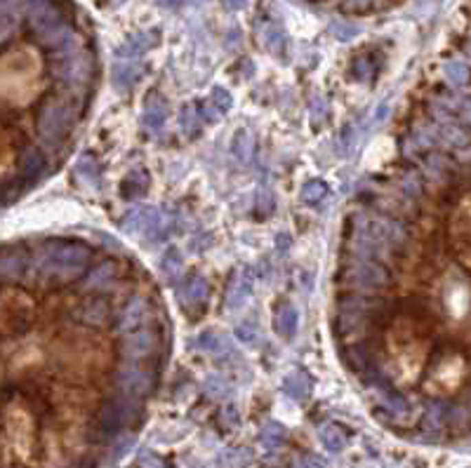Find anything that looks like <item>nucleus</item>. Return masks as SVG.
I'll return each mask as SVG.
<instances>
[{
  "label": "nucleus",
  "mask_w": 471,
  "mask_h": 468,
  "mask_svg": "<svg viewBox=\"0 0 471 468\" xmlns=\"http://www.w3.org/2000/svg\"><path fill=\"white\" fill-rule=\"evenodd\" d=\"M38 73L41 62L38 54L31 49L19 47L12 52H5L3 59V97L5 104L26 106L38 95Z\"/></svg>",
  "instance_id": "1"
},
{
  "label": "nucleus",
  "mask_w": 471,
  "mask_h": 468,
  "mask_svg": "<svg viewBox=\"0 0 471 468\" xmlns=\"http://www.w3.org/2000/svg\"><path fill=\"white\" fill-rule=\"evenodd\" d=\"M71 118H74V111H71L66 104L62 102H47L45 106L41 108L36 120L38 128V137L43 139V144L47 146H57L59 139L66 134L71 125Z\"/></svg>",
  "instance_id": "2"
},
{
  "label": "nucleus",
  "mask_w": 471,
  "mask_h": 468,
  "mask_svg": "<svg viewBox=\"0 0 471 468\" xmlns=\"http://www.w3.org/2000/svg\"><path fill=\"white\" fill-rule=\"evenodd\" d=\"M344 278L349 285H353L356 290H363V292L382 290V288H386V283H389V273L384 271V266H380V264H375V261L353 264V266L347 268Z\"/></svg>",
  "instance_id": "3"
},
{
  "label": "nucleus",
  "mask_w": 471,
  "mask_h": 468,
  "mask_svg": "<svg viewBox=\"0 0 471 468\" xmlns=\"http://www.w3.org/2000/svg\"><path fill=\"white\" fill-rule=\"evenodd\" d=\"M116 384H118V388L123 390V395H127V398H142V395H146L149 390H151L153 379H151V374L144 370L125 367V370H120L116 374Z\"/></svg>",
  "instance_id": "4"
},
{
  "label": "nucleus",
  "mask_w": 471,
  "mask_h": 468,
  "mask_svg": "<svg viewBox=\"0 0 471 468\" xmlns=\"http://www.w3.org/2000/svg\"><path fill=\"white\" fill-rule=\"evenodd\" d=\"M29 19H31L33 31H36L38 36L47 33L50 29H54V26L64 24V21L59 19V12L54 10V5L50 3V0H31L29 3Z\"/></svg>",
  "instance_id": "5"
},
{
  "label": "nucleus",
  "mask_w": 471,
  "mask_h": 468,
  "mask_svg": "<svg viewBox=\"0 0 471 468\" xmlns=\"http://www.w3.org/2000/svg\"><path fill=\"white\" fill-rule=\"evenodd\" d=\"M156 334L149 332V329H135V332H130L125 337V341L120 344V349H123V355L125 358H132V360H137V358H146L151 355L153 351H156Z\"/></svg>",
  "instance_id": "6"
},
{
  "label": "nucleus",
  "mask_w": 471,
  "mask_h": 468,
  "mask_svg": "<svg viewBox=\"0 0 471 468\" xmlns=\"http://www.w3.org/2000/svg\"><path fill=\"white\" fill-rule=\"evenodd\" d=\"M45 259H52V261L59 264H85L90 259V250L85 245H78V242H57V245H50L45 250Z\"/></svg>",
  "instance_id": "7"
},
{
  "label": "nucleus",
  "mask_w": 471,
  "mask_h": 468,
  "mask_svg": "<svg viewBox=\"0 0 471 468\" xmlns=\"http://www.w3.org/2000/svg\"><path fill=\"white\" fill-rule=\"evenodd\" d=\"M90 71H92V66L87 57H66V59H62V64L57 66V75L64 82H71V85L85 82L90 78Z\"/></svg>",
  "instance_id": "8"
},
{
  "label": "nucleus",
  "mask_w": 471,
  "mask_h": 468,
  "mask_svg": "<svg viewBox=\"0 0 471 468\" xmlns=\"http://www.w3.org/2000/svg\"><path fill=\"white\" fill-rule=\"evenodd\" d=\"M74 316L78 323L102 327V325H107L111 318V306L102 299H90V301H85V304H80V308L74 313Z\"/></svg>",
  "instance_id": "9"
},
{
  "label": "nucleus",
  "mask_w": 471,
  "mask_h": 468,
  "mask_svg": "<svg viewBox=\"0 0 471 468\" xmlns=\"http://www.w3.org/2000/svg\"><path fill=\"white\" fill-rule=\"evenodd\" d=\"M149 313V304L142 299V296H137V299H132L130 304L125 306L123 316H120V320L116 323V332L123 334V332H130V329L140 327L144 323V318H146Z\"/></svg>",
  "instance_id": "10"
},
{
  "label": "nucleus",
  "mask_w": 471,
  "mask_h": 468,
  "mask_svg": "<svg viewBox=\"0 0 471 468\" xmlns=\"http://www.w3.org/2000/svg\"><path fill=\"white\" fill-rule=\"evenodd\" d=\"M113 278H116V266L113 264H99L97 268H92V273L85 278L87 292H111L113 290Z\"/></svg>",
  "instance_id": "11"
},
{
  "label": "nucleus",
  "mask_w": 471,
  "mask_h": 468,
  "mask_svg": "<svg viewBox=\"0 0 471 468\" xmlns=\"http://www.w3.org/2000/svg\"><path fill=\"white\" fill-rule=\"evenodd\" d=\"M26 266V257L21 250H5L3 252V280L10 283V280H17L21 273H24Z\"/></svg>",
  "instance_id": "12"
},
{
  "label": "nucleus",
  "mask_w": 471,
  "mask_h": 468,
  "mask_svg": "<svg viewBox=\"0 0 471 468\" xmlns=\"http://www.w3.org/2000/svg\"><path fill=\"white\" fill-rule=\"evenodd\" d=\"M165 115H168V106L163 104V99L151 97L144 106V125L149 130H158L165 123Z\"/></svg>",
  "instance_id": "13"
},
{
  "label": "nucleus",
  "mask_w": 471,
  "mask_h": 468,
  "mask_svg": "<svg viewBox=\"0 0 471 468\" xmlns=\"http://www.w3.org/2000/svg\"><path fill=\"white\" fill-rule=\"evenodd\" d=\"M297 323H299V316H297L295 306H281L278 308V313H276V332H278L281 337L290 339L297 329Z\"/></svg>",
  "instance_id": "14"
},
{
  "label": "nucleus",
  "mask_w": 471,
  "mask_h": 468,
  "mask_svg": "<svg viewBox=\"0 0 471 468\" xmlns=\"http://www.w3.org/2000/svg\"><path fill=\"white\" fill-rule=\"evenodd\" d=\"M283 390H285L287 395H292L295 400H304V398H309V393H311V382H309V377L304 372H295L285 379Z\"/></svg>",
  "instance_id": "15"
},
{
  "label": "nucleus",
  "mask_w": 471,
  "mask_h": 468,
  "mask_svg": "<svg viewBox=\"0 0 471 468\" xmlns=\"http://www.w3.org/2000/svg\"><path fill=\"white\" fill-rule=\"evenodd\" d=\"M140 75H142V66L135 62H120L113 66V82H116V87H120V90L130 87Z\"/></svg>",
  "instance_id": "16"
},
{
  "label": "nucleus",
  "mask_w": 471,
  "mask_h": 468,
  "mask_svg": "<svg viewBox=\"0 0 471 468\" xmlns=\"http://www.w3.org/2000/svg\"><path fill=\"white\" fill-rule=\"evenodd\" d=\"M231 151L241 163H250L252 161V153H254V139L250 132L245 130H238L234 137V144H231Z\"/></svg>",
  "instance_id": "17"
},
{
  "label": "nucleus",
  "mask_w": 471,
  "mask_h": 468,
  "mask_svg": "<svg viewBox=\"0 0 471 468\" xmlns=\"http://www.w3.org/2000/svg\"><path fill=\"white\" fill-rule=\"evenodd\" d=\"M182 301H184V306H198L205 301V296H208V283H205V278H191V283L186 285V290L182 292Z\"/></svg>",
  "instance_id": "18"
},
{
  "label": "nucleus",
  "mask_w": 471,
  "mask_h": 468,
  "mask_svg": "<svg viewBox=\"0 0 471 468\" xmlns=\"http://www.w3.org/2000/svg\"><path fill=\"white\" fill-rule=\"evenodd\" d=\"M252 290V273L248 271L245 275H241V278L236 280L234 285H231L229 290V306H238L243 299H245L248 294H250Z\"/></svg>",
  "instance_id": "19"
},
{
  "label": "nucleus",
  "mask_w": 471,
  "mask_h": 468,
  "mask_svg": "<svg viewBox=\"0 0 471 468\" xmlns=\"http://www.w3.org/2000/svg\"><path fill=\"white\" fill-rule=\"evenodd\" d=\"M262 43L264 47L271 49L274 54H281L283 47H285V33H283L281 26H267L262 31Z\"/></svg>",
  "instance_id": "20"
},
{
  "label": "nucleus",
  "mask_w": 471,
  "mask_h": 468,
  "mask_svg": "<svg viewBox=\"0 0 471 468\" xmlns=\"http://www.w3.org/2000/svg\"><path fill=\"white\" fill-rule=\"evenodd\" d=\"M446 80L452 87H462L469 82V66L462 62H450L446 64Z\"/></svg>",
  "instance_id": "21"
},
{
  "label": "nucleus",
  "mask_w": 471,
  "mask_h": 468,
  "mask_svg": "<svg viewBox=\"0 0 471 468\" xmlns=\"http://www.w3.org/2000/svg\"><path fill=\"white\" fill-rule=\"evenodd\" d=\"M149 186V179L144 172H130V177L123 181V194L125 198H137L142 196L144 191H146Z\"/></svg>",
  "instance_id": "22"
},
{
  "label": "nucleus",
  "mask_w": 471,
  "mask_h": 468,
  "mask_svg": "<svg viewBox=\"0 0 471 468\" xmlns=\"http://www.w3.org/2000/svg\"><path fill=\"white\" fill-rule=\"evenodd\" d=\"M320 440H323V445L330 449V452H340L342 447H344V433L340 431L337 426H325L323 431H320Z\"/></svg>",
  "instance_id": "23"
},
{
  "label": "nucleus",
  "mask_w": 471,
  "mask_h": 468,
  "mask_svg": "<svg viewBox=\"0 0 471 468\" xmlns=\"http://www.w3.org/2000/svg\"><path fill=\"white\" fill-rule=\"evenodd\" d=\"M182 266H184V261H182V255L179 250H175V247H170L168 255L163 257V271L168 275L170 280H177L182 273Z\"/></svg>",
  "instance_id": "24"
},
{
  "label": "nucleus",
  "mask_w": 471,
  "mask_h": 468,
  "mask_svg": "<svg viewBox=\"0 0 471 468\" xmlns=\"http://www.w3.org/2000/svg\"><path fill=\"white\" fill-rule=\"evenodd\" d=\"M325 184L323 181H307V184L302 186V200L309 202V205H316V202H320L325 198Z\"/></svg>",
  "instance_id": "25"
},
{
  "label": "nucleus",
  "mask_w": 471,
  "mask_h": 468,
  "mask_svg": "<svg viewBox=\"0 0 471 468\" xmlns=\"http://www.w3.org/2000/svg\"><path fill=\"white\" fill-rule=\"evenodd\" d=\"M446 414H450V412L446 410V405L431 403L429 410H426V426H429L431 431H439V428L443 426V421H446Z\"/></svg>",
  "instance_id": "26"
},
{
  "label": "nucleus",
  "mask_w": 471,
  "mask_h": 468,
  "mask_svg": "<svg viewBox=\"0 0 471 468\" xmlns=\"http://www.w3.org/2000/svg\"><path fill=\"white\" fill-rule=\"evenodd\" d=\"M203 388H205V393H208L210 398H215V400L224 398V395L229 393V384H226L221 377H217V374H212V377L205 379Z\"/></svg>",
  "instance_id": "27"
},
{
  "label": "nucleus",
  "mask_w": 471,
  "mask_h": 468,
  "mask_svg": "<svg viewBox=\"0 0 471 468\" xmlns=\"http://www.w3.org/2000/svg\"><path fill=\"white\" fill-rule=\"evenodd\" d=\"M43 169V156L38 151H29L24 158H21V174L24 177H33V174H38Z\"/></svg>",
  "instance_id": "28"
},
{
  "label": "nucleus",
  "mask_w": 471,
  "mask_h": 468,
  "mask_svg": "<svg viewBox=\"0 0 471 468\" xmlns=\"http://www.w3.org/2000/svg\"><path fill=\"white\" fill-rule=\"evenodd\" d=\"M149 45H151V38L146 36V33H137V36H132L130 40L125 43V47L120 49L123 54H130V57H135V54L144 52Z\"/></svg>",
  "instance_id": "29"
},
{
  "label": "nucleus",
  "mask_w": 471,
  "mask_h": 468,
  "mask_svg": "<svg viewBox=\"0 0 471 468\" xmlns=\"http://www.w3.org/2000/svg\"><path fill=\"white\" fill-rule=\"evenodd\" d=\"M76 172H78L80 181L97 184V163H94L92 158H83V161L78 163V167H76Z\"/></svg>",
  "instance_id": "30"
},
{
  "label": "nucleus",
  "mask_w": 471,
  "mask_h": 468,
  "mask_svg": "<svg viewBox=\"0 0 471 468\" xmlns=\"http://www.w3.org/2000/svg\"><path fill=\"white\" fill-rule=\"evenodd\" d=\"M201 346L203 351H217V353H221V351H229V344H226V339L217 337V334L208 332V334H201Z\"/></svg>",
  "instance_id": "31"
},
{
  "label": "nucleus",
  "mask_w": 471,
  "mask_h": 468,
  "mask_svg": "<svg viewBox=\"0 0 471 468\" xmlns=\"http://www.w3.org/2000/svg\"><path fill=\"white\" fill-rule=\"evenodd\" d=\"M179 125H182V130H184L186 134H193V132H196V128H198V113H196V106L182 108Z\"/></svg>",
  "instance_id": "32"
},
{
  "label": "nucleus",
  "mask_w": 471,
  "mask_h": 468,
  "mask_svg": "<svg viewBox=\"0 0 471 468\" xmlns=\"http://www.w3.org/2000/svg\"><path fill=\"white\" fill-rule=\"evenodd\" d=\"M283 428L281 426H276V423H269V426H264V431H262V443L267 445V447H274V445H278L281 440H283Z\"/></svg>",
  "instance_id": "33"
},
{
  "label": "nucleus",
  "mask_w": 471,
  "mask_h": 468,
  "mask_svg": "<svg viewBox=\"0 0 471 468\" xmlns=\"http://www.w3.org/2000/svg\"><path fill=\"white\" fill-rule=\"evenodd\" d=\"M210 102H212L215 106L219 108V111H226V108H231V95L224 90V87H215L212 97H210Z\"/></svg>",
  "instance_id": "34"
},
{
  "label": "nucleus",
  "mask_w": 471,
  "mask_h": 468,
  "mask_svg": "<svg viewBox=\"0 0 471 468\" xmlns=\"http://www.w3.org/2000/svg\"><path fill=\"white\" fill-rule=\"evenodd\" d=\"M332 33H335L340 40H349V38H353L358 33V26L344 24V21H337V24H332Z\"/></svg>",
  "instance_id": "35"
},
{
  "label": "nucleus",
  "mask_w": 471,
  "mask_h": 468,
  "mask_svg": "<svg viewBox=\"0 0 471 468\" xmlns=\"http://www.w3.org/2000/svg\"><path fill=\"white\" fill-rule=\"evenodd\" d=\"M236 337L241 341H245V344H252L254 339H257V327H254L252 323H243L236 327Z\"/></svg>",
  "instance_id": "36"
},
{
  "label": "nucleus",
  "mask_w": 471,
  "mask_h": 468,
  "mask_svg": "<svg viewBox=\"0 0 471 468\" xmlns=\"http://www.w3.org/2000/svg\"><path fill=\"white\" fill-rule=\"evenodd\" d=\"M257 202H259V210H262L264 214H269L271 210H274V194H271L269 189H262L259 191Z\"/></svg>",
  "instance_id": "37"
},
{
  "label": "nucleus",
  "mask_w": 471,
  "mask_h": 468,
  "mask_svg": "<svg viewBox=\"0 0 471 468\" xmlns=\"http://www.w3.org/2000/svg\"><path fill=\"white\" fill-rule=\"evenodd\" d=\"M311 113H314V120H323V115L328 113V104H325L323 97H314L311 99Z\"/></svg>",
  "instance_id": "38"
},
{
  "label": "nucleus",
  "mask_w": 471,
  "mask_h": 468,
  "mask_svg": "<svg viewBox=\"0 0 471 468\" xmlns=\"http://www.w3.org/2000/svg\"><path fill=\"white\" fill-rule=\"evenodd\" d=\"M401 189L406 191L408 196H417L419 194V179L415 174H406L401 181Z\"/></svg>",
  "instance_id": "39"
},
{
  "label": "nucleus",
  "mask_w": 471,
  "mask_h": 468,
  "mask_svg": "<svg viewBox=\"0 0 471 468\" xmlns=\"http://www.w3.org/2000/svg\"><path fill=\"white\" fill-rule=\"evenodd\" d=\"M347 358H349V360H351L353 362V365H356L358 367V370H363V367H365V358L361 355V349H356V351H347V353H344Z\"/></svg>",
  "instance_id": "40"
},
{
  "label": "nucleus",
  "mask_w": 471,
  "mask_h": 468,
  "mask_svg": "<svg viewBox=\"0 0 471 468\" xmlns=\"http://www.w3.org/2000/svg\"><path fill=\"white\" fill-rule=\"evenodd\" d=\"M142 468H163V461L156 459V456H146V459L142 461Z\"/></svg>",
  "instance_id": "41"
},
{
  "label": "nucleus",
  "mask_w": 471,
  "mask_h": 468,
  "mask_svg": "<svg viewBox=\"0 0 471 468\" xmlns=\"http://www.w3.org/2000/svg\"><path fill=\"white\" fill-rule=\"evenodd\" d=\"M224 5L229 10H243L248 5V0H224Z\"/></svg>",
  "instance_id": "42"
},
{
  "label": "nucleus",
  "mask_w": 471,
  "mask_h": 468,
  "mask_svg": "<svg viewBox=\"0 0 471 468\" xmlns=\"http://www.w3.org/2000/svg\"><path fill=\"white\" fill-rule=\"evenodd\" d=\"M356 71H358V75H361V78H368V62H358Z\"/></svg>",
  "instance_id": "43"
},
{
  "label": "nucleus",
  "mask_w": 471,
  "mask_h": 468,
  "mask_svg": "<svg viewBox=\"0 0 471 468\" xmlns=\"http://www.w3.org/2000/svg\"><path fill=\"white\" fill-rule=\"evenodd\" d=\"M287 245H290V235H278V250H287Z\"/></svg>",
  "instance_id": "44"
},
{
  "label": "nucleus",
  "mask_w": 471,
  "mask_h": 468,
  "mask_svg": "<svg viewBox=\"0 0 471 468\" xmlns=\"http://www.w3.org/2000/svg\"><path fill=\"white\" fill-rule=\"evenodd\" d=\"M370 0H347L349 8H363V5H368Z\"/></svg>",
  "instance_id": "45"
},
{
  "label": "nucleus",
  "mask_w": 471,
  "mask_h": 468,
  "mask_svg": "<svg viewBox=\"0 0 471 468\" xmlns=\"http://www.w3.org/2000/svg\"><path fill=\"white\" fill-rule=\"evenodd\" d=\"M462 118L467 120V123H471V102L467 104V106H464V111H462Z\"/></svg>",
  "instance_id": "46"
},
{
  "label": "nucleus",
  "mask_w": 471,
  "mask_h": 468,
  "mask_svg": "<svg viewBox=\"0 0 471 468\" xmlns=\"http://www.w3.org/2000/svg\"><path fill=\"white\" fill-rule=\"evenodd\" d=\"M163 5H168V8H177V5H182V0H160Z\"/></svg>",
  "instance_id": "47"
}]
</instances>
